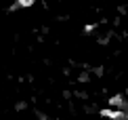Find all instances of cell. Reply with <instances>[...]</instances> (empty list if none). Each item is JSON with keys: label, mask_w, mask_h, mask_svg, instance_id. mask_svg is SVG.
Returning a JSON list of instances; mask_svg holds the SVG:
<instances>
[{"label": "cell", "mask_w": 128, "mask_h": 120, "mask_svg": "<svg viewBox=\"0 0 128 120\" xmlns=\"http://www.w3.org/2000/svg\"><path fill=\"white\" fill-rule=\"evenodd\" d=\"M17 4H21V7H30V4H34V0H19Z\"/></svg>", "instance_id": "cell-1"}]
</instances>
